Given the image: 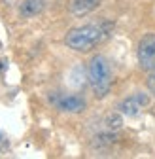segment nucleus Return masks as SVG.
Segmentation results:
<instances>
[{
	"instance_id": "10",
	"label": "nucleus",
	"mask_w": 155,
	"mask_h": 159,
	"mask_svg": "<svg viewBox=\"0 0 155 159\" xmlns=\"http://www.w3.org/2000/svg\"><path fill=\"white\" fill-rule=\"evenodd\" d=\"M4 4H11V0H4Z\"/></svg>"
},
{
	"instance_id": "5",
	"label": "nucleus",
	"mask_w": 155,
	"mask_h": 159,
	"mask_svg": "<svg viewBox=\"0 0 155 159\" xmlns=\"http://www.w3.org/2000/svg\"><path fill=\"white\" fill-rule=\"evenodd\" d=\"M138 65L144 70H153L155 68V34H144L138 42L136 49Z\"/></svg>"
},
{
	"instance_id": "11",
	"label": "nucleus",
	"mask_w": 155,
	"mask_h": 159,
	"mask_svg": "<svg viewBox=\"0 0 155 159\" xmlns=\"http://www.w3.org/2000/svg\"><path fill=\"white\" fill-rule=\"evenodd\" d=\"M2 66H4V63H2V61H0V70H2Z\"/></svg>"
},
{
	"instance_id": "2",
	"label": "nucleus",
	"mask_w": 155,
	"mask_h": 159,
	"mask_svg": "<svg viewBox=\"0 0 155 159\" xmlns=\"http://www.w3.org/2000/svg\"><path fill=\"white\" fill-rule=\"evenodd\" d=\"M87 82L96 98H104L112 91V84H113L112 66L104 55L91 57V61L87 65Z\"/></svg>"
},
{
	"instance_id": "3",
	"label": "nucleus",
	"mask_w": 155,
	"mask_h": 159,
	"mask_svg": "<svg viewBox=\"0 0 155 159\" xmlns=\"http://www.w3.org/2000/svg\"><path fill=\"white\" fill-rule=\"evenodd\" d=\"M49 102L53 108L64 114H82L87 108V101L80 93H61V91H53L49 95Z\"/></svg>"
},
{
	"instance_id": "9",
	"label": "nucleus",
	"mask_w": 155,
	"mask_h": 159,
	"mask_svg": "<svg viewBox=\"0 0 155 159\" xmlns=\"http://www.w3.org/2000/svg\"><path fill=\"white\" fill-rule=\"evenodd\" d=\"M148 89H149V93L155 95V68L151 70V74H149V78H148Z\"/></svg>"
},
{
	"instance_id": "7",
	"label": "nucleus",
	"mask_w": 155,
	"mask_h": 159,
	"mask_svg": "<svg viewBox=\"0 0 155 159\" xmlns=\"http://www.w3.org/2000/svg\"><path fill=\"white\" fill-rule=\"evenodd\" d=\"M102 0H72L70 2V13L74 17H85L93 13L96 8L100 6Z\"/></svg>"
},
{
	"instance_id": "6",
	"label": "nucleus",
	"mask_w": 155,
	"mask_h": 159,
	"mask_svg": "<svg viewBox=\"0 0 155 159\" xmlns=\"http://www.w3.org/2000/svg\"><path fill=\"white\" fill-rule=\"evenodd\" d=\"M46 10V0H21L19 2V17L34 19Z\"/></svg>"
},
{
	"instance_id": "8",
	"label": "nucleus",
	"mask_w": 155,
	"mask_h": 159,
	"mask_svg": "<svg viewBox=\"0 0 155 159\" xmlns=\"http://www.w3.org/2000/svg\"><path fill=\"white\" fill-rule=\"evenodd\" d=\"M123 114L117 110V112H112V114H108L106 117H104V129L106 131H117V129H121L123 127V117H121Z\"/></svg>"
},
{
	"instance_id": "1",
	"label": "nucleus",
	"mask_w": 155,
	"mask_h": 159,
	"mask_svg": "<svg viewBox=\"0 0 155 159\" xmlns=\"http://www.w3.org/2000/svg\"><path fill=\"white\" fill-rule=\"evenodd\" d=\"M110 32H112V23H106V21L74 27L64 36V46L70 48L72 51L87 53V51L95 49L99 44H102L110 36Z\"/></svg>"
},
{
	"instance_id": "4",
	"label": "nucleus",
	"mask_w": 155,
	"mask_h": 159,
	"mask_svg": "<svg viewBox=\"0 0 155 159\" xmlns=\"http://www.w3.org/2000/svg\"><path fill=\"white\" fill-rule=\"evenodd\" d=\"M149 106V95L144 91H134L117 104V110L127 117H136Z\"/></svg>"
},
{
	"instance_id": "12",
	"label": "nucleus",
	"mask_w": 155,
	"mask_h": 159,
	"mask_svg": "<svg viewBox=\"0 0 155 159\" xmlns=\"http://www.w3.org/2000/svg\"><path fill=\"white\" fill-rule=\"evenodd\" d=\"M0 140H2V133H0Z\"/></svg>"
}]
</instances>
